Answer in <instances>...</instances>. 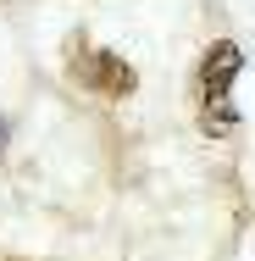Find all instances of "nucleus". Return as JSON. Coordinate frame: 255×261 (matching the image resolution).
<instances>
[{
	"mask_svg": "<svg viewBox=\"0 0 255 261\" xmlns=\"http://www.w3.org/2000/svg\"><path fill=\"white\" fill-rule=\"evenodd\" d=\"M239 72H244V50L233 39L205 45L200 67H194V122L211 139H228L239 128V111H233V78Z\"/></svg>",
	"mask_w": 255,
	"mask_h": 261,
	"instance_id": "nucleus-1",
	"label": "nucleus"
},
{
	"mask_svg": "<svg viewBox=\"0 0 255 261\" xmlns=\"http://www.w3.org/2000/svg\"><path fill=\"white\" fill-rule=\"evenodd\" d=\"M67 72H72L89 95H100V100H128V95L139 89V72H133L117 50H89L83 34L67 39Z\"/></svg>",
	"mask_w": 255,
	"mask_h": 261,
	"instance_id": "nucleus-2",
	"label": "nucleus"
}]
</instances>
